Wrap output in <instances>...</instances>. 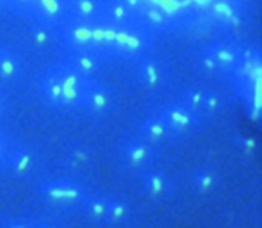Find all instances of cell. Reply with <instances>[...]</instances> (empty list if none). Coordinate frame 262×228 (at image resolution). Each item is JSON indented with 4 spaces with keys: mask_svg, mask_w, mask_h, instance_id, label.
Here are the masks:
<instances>
[{
    "mask_svg": "<svg viewBox=\"0 0 262 228\" xmlns=\"http://www.w3.org/2000/svg\"><path fill=\"white\" fill-rule=\"evenodd\" d=\"M34 167V155L31 150L20 144L11 141L8 155L2 172L11 178H23L30 174Z\"/></svg>",
    "mask_w": 262,
    "mask_h": 228,
    "instance_id": "3957f363",
    "label": "cell"
},
{
    "mask_svg": "<svg viewBox=\"0 0 262 228\" xmlns=\"http://www.w3.org/2000/svg\"><path fill=\"white\" fill-rule=\"evenodd\" d=\"M5 3L6 0H0V14L5 12Z\"/></svg>",
    "mask_w": 262,
    "mask_h": 228,
    "instance_id": "30bf717a",
    "label": "cell"
},
{
    "mask_svg": "<svg viewBox=\"0 0 262 228\" xmlns=\"http://www.w3.org/2000/svg\"><path fill=\"white\" fill-rule=\"evenodd\" d=\"M24 75V64L17 52L0 44V85L18 81Z\"/></svg>",
    "mask_w": 262,
    "mask_h": 228,
    "instance_id": "277c9868",
    "label": "cell"
},
{
    "mask_svg": "<svg viewBox=\"0 0 262 228\" xmlns=\"http://www.w3.org/2000/svg\"><path fill=\"white\" fill-rule=\"evenodd\" d=\"M54 40L52 27L31 22L21 32V42L35 51H43L48 48Z\"/></svg>",
    "mask_w": 262,
    "mask_h": 228,
    "instance_id": "5b68a950",
    "label": "cell"
},
{
    "mask_svg": "<svg viewBox=\"0 0 262 228\" xmlns=\"http://www.w3.org/2000/svg\"><path fill=\"white\" fill-rule=\"evenodd\" d=\"M11 141L12 140L9 138L7 132L3 128L2 123H0V172H2L4 168Z\"/></svg>",
    "mask_w": 262,
    "mask_h": 228,
    "instance_id": "ba28073f",
    "label": "cell"
},
{
    "mask_svg": "<svg viewBox=\"0 0 262 228\" xmlns=\"http://www.w3.org/2000/svg\"><path fill=\"white\" fill-rule=\"evenodd\" d=\"M35 0H6L5 12L17 17L26 18Z\"/></svg>",
    "mask_w": 262,
    "mask_h": 228,
    "instance_id": "52a82bcc",
    "label": "cell"
},
{
    "mask_svg": "<svg viewBox=\"0 0 262 228\" xmlns=\"http://www.w3.org/2000/svg\"><path fill=\"white\" fill-rule=\"evenodd\" d=\"M72 40L83 46L118 48L135 52L142 46L138 34L113 27L79 25L71 31Z\"/></svg>",
    "mask_w": 262,
    "mask_h": 228,
    "instance_id": "6da1fadb",
    "label": "cell"
},
{
    "mask_svg": "<svg viewBox=\"0 0 262 228\" xmlns=\"http://www.w3.org/2000/svg\"><path fill=\"white\" fill-rule=\"evenodd\" d=\"M127 9L128 13L133 11H143L146 16L154 21H161L164 12L175 11L177 7L198 5L201 7H211L219 15L231 16L233 13L232 1L234 0H118Z\"/></svg>",
    "mask_w": 262,
    "mask_h": 228,
    "instance_id": "7a4b0ae2",
    "label": "cell"
},
{
    "mask_svg": "<svg viewBox=\"0 0 262 228\" xmlns=\"http://www.w3.org/2000/svg\"><path fill=\"white\" fill-rule=\"evenodd\" d=\"M11 109V104L8 98V95L4 92V90L0 89V123H2L6 118Z\"/></svg>",
    "mask_w": 262,
    "mask_h": 228,
    "instance_id": "9c48e42d",
    "label": "cell"
},
{
    "mask_svg": "<svg viewBox=\"0 0 262 228\" xmlns=\"http://www.w3.org/2000/svg\"><path fill=\"white\" fill-rule=\"evenodd\" d=\"M81 19H94L106 11V4L103 0H67V11L70 9Z\"/></svg>",
    "mask_w": 262,
    "mask_h": 228,
    "instance_id": "8992f818",
    "label": "cell"
}]
</instances>
